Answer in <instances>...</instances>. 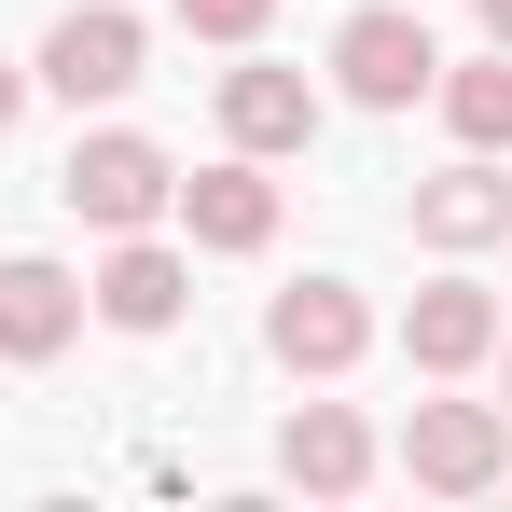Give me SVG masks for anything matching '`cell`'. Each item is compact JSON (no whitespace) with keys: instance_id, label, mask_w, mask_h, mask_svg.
Listing matches in <instances>:
<instances>
[{"instance_id":"cell-13","label":"cell","mask_w":512,"mask_h":512,"mask_svg":"<svg viewBox=\"0 0 512 512\" xmlns=\"http://www.w3.org/2000/svg\"><path fill=\"white\" fill-rule=\"evenodd\" d=\"M429 97H443V125H457L471 153H512V42L443 56V70H429Z\"/></svg>"},{"instance_id":"cell-14","label":"cell","mask_w":512,"mask_h":512,"mask_svg":"<svg viewBox=\"0 0 512 512\" xmlns=\"http://www.w3.org/2000/svg\"><path fill=\"white\" fill-rule=\"evenodd\" d=\"M263 14H277V0H180L194 42H263Z\"/></svg>"},{"instance_id":"cell-9","label":"cell","mask_w":512,"mask_h":512,"mask_svg":"<svg viewBox=\"0 0 512 512\" xmlns=\"http://www.w3.org/2000/svg\"><path fill=\"white\" fill-rule=\"evenodd\" d=\"M222 139L263 153V167L305 153V139H319V84H305V70H222Z\"/></svg>"},{"instance_id":"cell-5","label":"cell","mask_w":512,"mask_h":512,"mask_svg":"<svg viewBox=\"0 0 512 512\" xmlns=\"http://www.w3.org/2000/svg\"><path fill=\"white\" fill-rule=\"evenodd\" d=\"M263 346H277L291 374H346V360L374 346V305H360L346 277H305V291H277V305H263Z\"/></svg>"},{"instance_id":"cell-10","label":"cell","mask_w":512,"mask_h":512,"mask_svg":"<svg viewBox=\"0 0 512 512\" xmlns=\"http://www.w3.org/2000/svg\"><path fill=\"white\" fill-rule=\"evenodd\" d=\"M84 333V277L70 263H0V360H56V346Z\"/></svg>"},{"instance_id":"cell-3","label":"cell","mask_w":512,"mask_h":512,"mask_svg":"<svg viewBox=\"0 0 512 512\" xmlns=\"http://www.w3.org/2000/svg\"><path fill=\"white\" fill-rule=\"evenodd\" d=\"M402 471H416L429 499H485L512 471V416L499 402H416L402 416Z\"/></svg>"},{"instance_id":"cell-11","label":"cell","mask_w":512,"mask_h":512,"mask_svg":"<svg viewBox=\"0 0 512 512\" xmlns=\"http://www.w3.org/2000/svg\"><path fill=\"white\" fill-rule=\"evenodd\" d=\"M416 236L429 250H499L512 236V180L471 153V167H443V180H416Z\"/></svg>"},{"instance_id":"cell-16","label":"cell","mask_w":512,"mask_h":512,"mask_svg":"<svg viewBox=\"0 0 512 512\" xmlns=\"http://www.w3.org/2000/svg\"><path fill=\"white\" fill-rule=\"evenodd\" d=\"M485 42H512V0H485Z\"/></svg>"},{"instance_id":"cell-6","label":"cell","mask_w":512,"mask_h":512,"mask_svg":"<svg viewBox=\"0 0 512 512\" xmlns=\"http://www.w3.org/2000/svg\"><path fill=\"white\" fill-rule=\"evenodd\" d=\"M111 333H180V305H194V263L167 250V236H111V263H97V291H84Z\"/></svg>"},{"instance_id":"cell-8","label":"cell","mask_w":512,"mask_h":512,"mask_svg":"<svg viewBox=\"0 0 512 512\" xmlns=\"http://www.w3.org/2000/svg\"><path fill=\"white\" fill-rule=\"evenodd\" d=\"M180 222H194V250H263V236H277V180H263V153L194 167V180H180Z\"/></svg>"},{"instance_id":"cell-15","label":"cell","mask_w":512,"mask_h":512,"mask_svg":"<svg viewBox=\"0 0 512 512\" xmlns=\"http://www.w3.org/2000/svg\"><path fill=\"white\" fill-rule=\"evenodd\" d=\"M14 111H28V70H14V56H0V139H14Z\"/></svg>"},{"instance_id":"cell-17","label":"cell","mask_w":512,"mask_h":512,"mask_svg":"<svg viewBox=\"0 0 512 512\" xmlns=\"http://www.w3.org/2000/svg\"><path fill=\"white\" fill-rule=\"evenodd\" d=\"M499 388H512V333H499Z\"/></svg>"},{"instance_id":"cell-4","label":"cell","mask_w":512,"mask_h":512,"mask_svg":"<svg viewBox=\"0 0 512 512\" xmlns=\"http://www.w3.org/2000/svg\"><path fill=\"white\" fill-rule=\"evenodd\" d=\"M429 70H443V42H429L416 14H388V0L333 28V84L360 97V111H416V97H429Z\"/></svg>"},{"instance_id":"cell-7","label":"cell","mask_w":512,"mask_h":512,"mask_svg":"<svg viewBox=\"0 0 512 512\" xmlns=\"http://www.w3.org/2000/svg\"><path fill=\"white\" fill-rule=\"evenodd\" d=\"M402 360H416V374H471V360H499V291H485V277H429L416 305H402Z\"/></svg>"},{"instance_id":"cell-1","label":"cell","mask_w":512,"mask_h":512,"mask_svg":"<svg viewBox=\"0 0 512 512\" xmlns=\"http://www.w3.org/2000/svg\"><path fill=\"white\" fill-rule=\"evenodd\" d=\"M56 194H70V222H97V236H153V222L180 208V167L139 139V125H97V139H70Z\"/></svg>"},{"instance_id":"cell-2","label":"cell","mask_w":512,"mask_h":512,"mask_svg":"<svg viewBox=\"0 0 512 512\" xmlns=\"http://www.w3.org/2000/svg\"><path fill=\"white\" fill-rule=\"evenodd\" d=\"M42 97H70V111H111V97L139 84V14L125 0H70L56 28H42V70H28Z\"/></svg>"},{"instance_id":"cell-12","label":"cell","mask_w":512,"mask_h":512,"mask_svg":"<svg viewBox=\"0 0 512 512\" xmlns=\"http://www.w3.org/2000/svg\"><path fill=\"white\" fill-rule=\"evenodd\" d=\"M277 471H291V485H319V499H346V485L374 471V429L346 416V402H305V416L277 429Z\"/></svg>"}]
</instances>
